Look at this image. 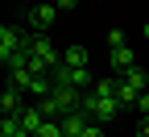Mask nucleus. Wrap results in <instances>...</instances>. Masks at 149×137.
<instances>
[{"mask_svg":"<svg viewBox=\"0 0 149 137\" xmlns=\"http://www.w3.org/2000/svg\"><path fill=\"white\" fill-rule=\"evenodd\" d=\"M116 46H128V42H124V29H112V33H108V50H116Z\"/></svg>","mask_w":149,"mask_h":137,"instance_id":"nucleus-13","label":"nucleus"},{"mask_svg":"<svg viewBox=\"0 0 149 137\" xmlns=\"http://www.w3.org/2000/svg\"><path fill=\"white\" fill-rule=\"evenodd\" d=\"M25 108V91L21 87H4V91H0V112H4V116H17V112H21Z\"/></svg>","mask_w":149,"mask_h":137,"instance_id":"nucleus-5","label":"nucleus"},{"mask_svg":"<svg viewBox=\"0 0 149 137\" xmlns=\"http://www.w3.org/2000/svg\"><path fill=\"white\" fill-rule=\"evenodd\" d=\"M54 17H58V4H33V8H29V25H33L37 33H46V29L54 25Z\"/></svg>","mask_w":149,"mask_h":137,"instance_id":"nucleus-4","label":"nucleus"},{"mask_svg":"<svg viewBox=\"0 0 149 137\" xmlns=\"http://www.w3.org/2000/svg\"><path fill=\"white\" fill-rule=\"evenodd\" d=\"M128 67H137V54L128 50V46H116V50H108V71H112V75H124Z\"/></svg>","mask_w":149,"mask_h":137,"instance_id":"nucleus-3","label":"nucleus"},{"mask_svg":"<svg viewBox=\"0 0 149 137\" xmlns=\"http://www.w3.org/2000/svg\"><path fill=\"white\" fill-rule=\"evenodd\" d=\"M33 137H66V133H62V121H42V129Z\"/></svg>","mask_w":149,"mask_h":137,"instance_id":"nucleus-12","label":"nucleus"},{"mask_svg":"<svg viewBox=\"0 0 149 137\" xmlns=\"http://www.w3.org/2000/svg\"><path fill=\"white\" fill-rule=\"evenodd\" d=\"M141 33H145V42H149V21H145V29H141Z\"/></svg>","mask_w":149,"mask_h":137,"instance_id":"nucleus-18","label":"nucleus"},{"mask_svg":"<svg viewBox=\"0 0 149 137\" xmlns=\"http://www.w3.org/2000/svg\"><path fill=\"white\" fill-rule=\"evenodd\" d=\"M145 71H149V67H145Z\"/></svg>","mask_w":149,"mask_h":137,"instance_id":"nucleus-19","label":"nucleus"},{"mask_svg":"<svg viewBox=\"0 0 149 137\" xmlns=\"http://www.w3.org/2000/svg\"><path fill=\"white\" fill-rule=\"evenodd\" d=\"M0 137H29L25 125H21V116H4L0 121Z\"/></svg>","mask_w":149,"mask_h":137,"instance_id":"nucleus-11","label":"nucleus"},{"mask_svg":"<svg viewBox=\"0 0 149 137\" xmlns=\"http://www.w3.org/2000/svg\"><path fill=\"white\" fill-rule=\"evenodd\" d=\"M54 4H58V13H62V8H79V0H54Z\"/></svg>","mask_w":149,"mask_h":137,"instance_id":"nucleus-16","label":"nucleus"},{"mask_svg":"<svg viewBox=\"0 0 149 137\" xmlns=\"http://www.w3.org/2000/svg\"><path fill=\"white\" fill-rule=\"evenodd\" d=\"M137 137H149V116H141V129H137Z\"/></svg>","mask_w":149,"mask_h":137,"instance_id":"nucleus-17","label":"nucleus"},{"mask_svg":"<svg viewBox=\"0 0 149 137\" xmlns=\"http://www.w3.org/2000/svg\"><path fill=\"white\" fill-rule=\"evenodd\" d=\"M83 137H104V125H95V121H91V125H87V133H83Z\"/></svg>","mask_w":149,"mask_h":137,"instance_id":"nucleus-14","label":"nucleus"},{"mask_svg":"<svg viewBox=\"0 0 149 137\" xmlns=\"http://www.w3.org/2000/svg\"><path fill=\"white\" fill-rule=\"evenodd\" d=\"M87 125H91V116H87L83 108L62 116V133H66V137H83V133H87Z\"/></svg>","mask_w":149,"mask_h":137,"instance_id":"nucleus-6","label":"nucleus"},{"mask_svg":"<svg viewBox=\"0 0 149 137\" xmlns=\"http://www.w3.org/2000/svg\"><path fill=\"white\" fill-rule=\"evenodd\" d=\"M137 112H141V116H149V91L141 96V104H137Z\"/></svg>","mask_w":149,"mask_h":137,"instance_id":"nucleus-15","label":"nucleus"},{"mask_svg":"<svg viewBox=\"0 0 149 137\" xmlns=\"http://www.w3.org/2000/svg\"><path fill=\"white\" fill-rule=\"evenodd\" d=\"M120 79H124V83H133L137 91H149V71H145L141 63H137V67H128V71L120 75Z\"/></svg>","mask_w":149,"mask_h":137,"instance_id":"nucleus-10","label":"nucleus"},{"mask_svg":"<svg viewBox=\"0 0 149 137\" xmlns=\"http://www.w3.org/2000/svg\"><path fill=\"white\" fill-rule=\"evenodd\" d=\"M62 63H66V67H79V71H87L91 54H87V46H66V50H62Z\"/></svg>","mask_w":149,"mask_h":137,"instance_id":"nucleus-9","label":"nucleus"},{"mask_svg":"<svg viewBox=\"0 0 149 137\" xmlns=\"http://www.w3.org/2000/svg\"><path fill=\"white\" fill-rule=\"evenodd\" d=\"M83 112H87L95 125H112V121L120 116V100H116V96H95V91H83Z\"/></svg>","mask_w":149,"mask_h":137,"instance_id":"nucleus-1","label":"nucleus"},{"mask_svg":"<svg viewBox=\"0 0 149 137\" xmlns=\"http://www.w3.org/2000/svg\"><path fill=\"white\" fill-rule=\"evenodd\" d=\"M17 116H21V125H25V133L33 137L37 129H42V121H46V116H42V108H37V104H25L21 112H17Z\"/></svg>","mask_w":149,"mask_h":137,"instance_id":"nucleus-8","label":"nucleus"},{"mask_svg":"<svg viewBox=\"0 0 149 137\" xmlns=\"http://www.w3.org/2000/svg\"><path fill=\"white\" fill-rule=\"evenodd\" d=\"M25 37H29V33H21L17 25H0V63H4V67L25 50Z\"/></svg>","mask_w":149,"mask_h":137,"instance_id":"nucleus-2","label":"nucleus"},{"mask_svg":"<svg viewBox=\"0 0 149 137\" xmlns=\"http://www.w3.org/2000/svg\"><path fill=\"white\" fill-rule=\"evenodd\" d=\"M141 96H145V91H137L133 83H124L120 75H116V100H120V108H137V104H141Z\"/></svg>","mask_w":149,"mask_h":137,"instance_id":"nucleus-7","label":"nucleus"}]
</instances>
